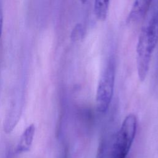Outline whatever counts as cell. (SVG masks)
<instances>
[{"label":"cell","instance_id":"obj_1","mask_svg":"<svg viewBox=\"0 0 158 158\" xmlns=\"http://www.w3.org/2000/svg\"><path fill=\"white\" fill-rule=\"evenodd\" d=\"M158 42V1H151L144 15L136 46L138 75L143 81L149 71L152 52Z\"/></svg>","mask_w":158,"mask_h":158},{"label":"cell","instance_id":"obj_2","mask_svg":"<svg viewBox=\"0 0 158 158\" xmlns=\"http://www.w3.org/2000/svg\"><path fill=\"white\" fill-rule=\"evenodd\" d=\"M137 124L136 116L133 113L124 118L119 130L113 135L110 158H127L135 138Z\"/></svg>","mask_w":158,"mask_h":158},{"label":"cell","instance_id":"obj_3","mask_svg":"<svg viewBox=\"0 0 158 158\" xmlns=\"http://www.w3.org/2000/svg\"><path fill=\"white\" fill-rule=\"evenodd\" d=\"M115 82L114 63L110 61L99 79L96 94V107L99 112L105 113L111 102Z\"/></svg>","mask_w":158,"mask_h":158},{"label":"cell","instance_id":"obj_4","mask_svg":"<svg viewBox=\"0 0 158 158\" xmlns=\"http://www.w3.org/2000/svg\"><path fill=\"white\" fill-rule=\"evenodd\" d=\"M35 133V127L34 124L28 126L20 136L19 143H18L15 152L20 154L30 150L32 144L34 135Z\"/></svg>","mask_w":158,"mask_h":158},{"label":"cell","instance_id":"obj_5","mask_svg":"<svg viewBox=\"0 0 158 158\" xmlns=\"http://www.w3.org/2000/svg\"><path fill=\"white\" fill-rule=\"evenodd\" d=\"M151 1H136L134 2L128 15V22L136 21L146 14Z\"/></svg>","mask_w":158,"mask_h":158},{"label":"cell","instance_id":"obj_6","mask_svg":"<svg viewBox=\"0 0 158 158\" xmlns=\"http://www.w3.org/2000/svg\"><path fill=\"white\" fill-rule=\"evenodd\" d=\"M109 6L108 1H95L94 11L96 17L100 20H105L107 18Z\"/></svg>","mask_w":158,"mask_h":158},{"label":"cell","instance_id":"obj_7","mask_svg":"<svg viewBox=\"0 0 158 158\" xmlns=\"http://www.w3.org/2000/svg\"><path fill=\"white\" fill-rule=\"evenodd\" d=\"M84 35V28L81 24L79 23L75 25L71 33V38L73 40H78L82 38Z\"/></svg>","mask_w":158,"mask_h":158},{"label":"cell","instance_id":"obj_8","mask_svg":"<svg viewBox=\"0 0 158 158\" xmlns=\"http://www.w3.org/2000/svg\"><path fill=\"white\" fill-rule=\"evenodd\" d=\"M2 24H3V17H2V14L0 10V40H1L2 31Z\"/></svg>","mask_w":158,"mask_h":158}]
</instances>
